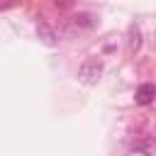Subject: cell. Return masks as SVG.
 Returning <instances> with one entry per match:
<instances>
[{
  "instance_id": "obj_1",
  "label": "cell",
  "mask_w": 156,
  "mask_h": 156,
  "mask_svg": "<svg viewBox=\"0 0 156 156\" xmlns=\"http://www.w3.org/2000/svg\"><path fill=\"white\" fill-rule=\"evenodd\" d=\"M100 73H102V63H100L98 58L83 61V66H80V71H78V76H80L85 83H95V80L100 78Z\"/></svg>"
},
{
  "instance_id": "obj_3",
  "label": "cell",
  "mask_w": 156,
  "mask_h": 156,
  "mask_svg": "<svg viewBox=\"0 0 156 156\" xmlns=\"http://www.w3.org/2000/svg\"><path fill=\"white\" fill-rule=\"evenodd\" d=\"M39 32H41V34L46 37V41H49V44H54V34H51V32L46 29V24H39Z\"/></svg>"
},
{
  "instance_id": "obj_2",
  "label": "cell",
  "mask_w": 156,
  "mask_h": 156,
  "mask_svg": "<svg viewBox=\"0 0 156 156\" xmlns=\"http://www.w3.org/2000/svg\"><path fill=\"white\" fill-rule=\"evenodd\" d=\"M154 98H156V85H151V83H141L136 88V93H134V100L139 105H149Z\"/></svg>"
}]
</instances>
